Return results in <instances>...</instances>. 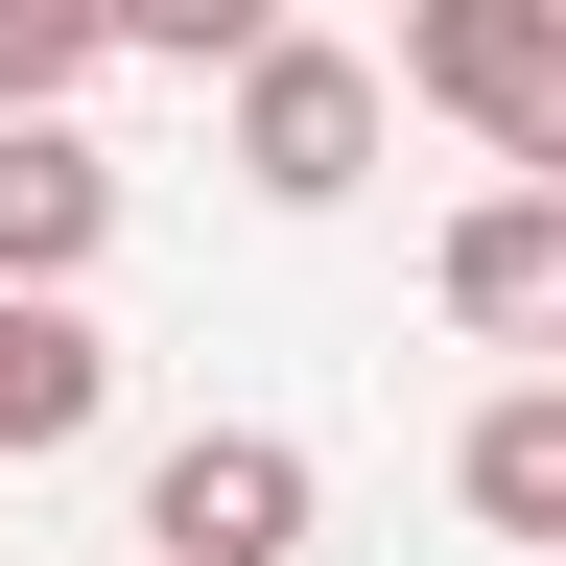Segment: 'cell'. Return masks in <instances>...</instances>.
Returning a JSON list of instances; mask_svg holds the SVG:
<instances>
[{"label":"cell","instance_id":"7","mask_svg":"<svg viewBox=\"0 0 566 566\" xmlns=\"http://www.w3.org/2000/svg\"><path fill=\"white\" fill-rule=\"evenodd\" d=\"M449 495H472L495 543H566V378H495L472 449H449Z\"/></svg>","mask_w":566,"mask_h":566},{"label":"cell","instance_id":"2","mask_svg":"<svg viewBox=\"0 0 566 566\" xmlns=\"http://www.w3.org/2000/svg\"><path fill=\"white\" fill-rule=\"evenodd\" d=\"M237 189L260 212H354V189H378V48H307V24H283L237 71Z\"/></svg>","mask_w":566,"mask_h":566},{"label":"cell","instance_id":"4","mask_svg":"<svg viewBox=\"0 0 566 566\" xmlns=\"http://www.w3.org/2000/svg\"><path fill=\"white\" fill-rule=\"evenodd\" d=\"M449 331H495V354H566V166H495L472 212H449Z\"/></svg>","mask_w":566,"mask_h":566},{"label":"cell","instance_id":"6","mask_svg":"<svg viewBox=\"0 0 566 566\" xmlns=\"http://www.w3.org/2000/svg\"><path fill=\"white\" fill-rule=\"evenodd\" d=\"M95 401H118V354L71 283H0V472H48V449H95Z\"/></svg>","mask_w":566,"mask_h":566},{"label":"cell","instance_id":"5","mask_svg":"<svg viewBox=\"0 0 566 566\" xmlns=\"http://www.w3.org/2000/svg\"><path fill=\"white\" fill-rule=\"evenodd\" d=\"M118 260V166L71 142V95H24L0 118V283H95Z\"/></svg>","mask_w":566,"mask_h":566},{"label":"cell","instance_id":"8","mask_svg":"<svg viewBox=\"0 0 566 566\" xmlns=\"http://www.w3.org/2000/svg\"><path fill=\"white\" fill-rule=\"evenodd\" d=\"M118 48H142V0H0V118H24V95H95Z\"/></svg>","mask_w":566,"mask_h":566},{"label":"cell","instance_id":"9","mask_svg":"<svg viewBox=\"0 0 566 566\" xmlns=\"http://www.w3.org/2000/svg\"><path fill=\"white\" fill-rule=\"evenodd\" d=\"M283 0H142V71H260Z\"/></svg>","mask_w":566,"mask_h":566},{"label":"cell","instance_id":"10","mask_svg":"<svg viewBox=\"0 0 566 566\" xmlns=\"http://www.w3.org/2000/svg\"><path fill=\"white\" fill-rule=\"evenodd\" d=\"M142 566H189V543H142Z\"/></svg>","mask_w":566,"mask_h":566},{"label":"cell","instance_id":"1","mask_svg":"<svg viewBox=\"0 0 566 566\" xmlns=\"http://www.w3.org/2000/svg\"><path fill=\"white\" fill-rule=\"evenodd\" d=\"M401 95L495 166H566V0H401Z\"/></svg>","mask_w":566,"mask_h":566},{"label":"cell","instance_id":"3","mask_svg":"<svg viewBox=\"0 0 566 566\" xmlns=\"http://www.w3.org/2000/svg\"><path fill=\"white\" fill-rule=\"evenodd\" d=\"M307 520H331V472L283 449V424H189V449L142 472V543H189V566H307Z\"/></svg>","mask_w":566,"mask_h":566}]
</instances>
